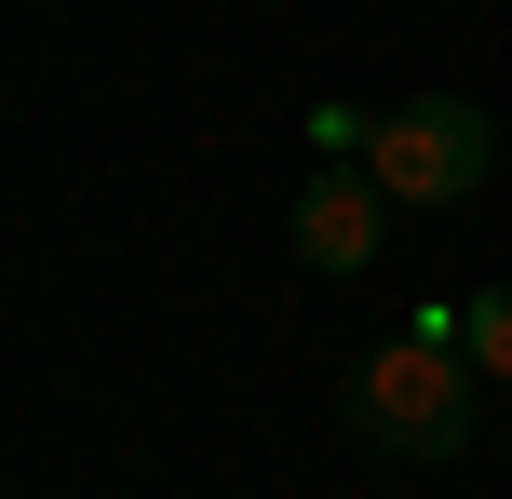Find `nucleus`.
<instances>
[{
  "instance_id": "obj_2",
  "label": "nucleus",
  "mask_w": 512,
  "mask_h": 499,
  "mask_svg": "<svg viewBox=\"0 0 512 499\" xmlns=\"http://www.w3.org/2000/svg\"><path fill=\"white\" fill-rule=\"evenodd\" d=\"M364 162H378L391 203H472L486 162H499V122H486L472 95H405V108L364 122Z\"/></svg>"
},
{
  "instance_id": "obj_3",
  "label": "nucleus",
  "mask_w": 512,
  "mask_h": 499,
  "mask_svg": "<svg viewBox=\"0 0 512 499\" xmlns=\"http://www.w3.org/2000/svg\"><path fill=\"white\" fill-rule=\"evenodd\" d=\"M378 243H391L378 162H364V149H324V162L297 176V257L324 270V284H351V270H378Z\"/></svg>"
},
{
  "instance_id": "obj_1",
  "label": "nucleus",
  "mask_w": 512,
  "mask_h": 499,
  "mask_svg": "<svg viewBox=\"0 0 512 499\" xmlns=\"http://www.w3.org/2000/svg\"><path fill=\"white\" fill-rule=\"evenodd\" d=\"M472 338H459V311H432V324H405V338H378L351 378H337V419H351V446H378V459H405V473H445V459L472 446Z\"/></svg>"
},
{
  "instance_id": "obj_4",
  "label": "nucleus",
  "mask_w": 512,
  "mask_h": 499,
  "mask_svg": "<svg viewBox=\"0 0 512 499\" xmlns=\"http://www.w3.org/2000/svg\"><path fill=\"white\" fill-rule=\"evenodd\" d=\"M459 338H472V365H486V378H512V284L459 297Z\"/></svg>"
}]
</instances>
